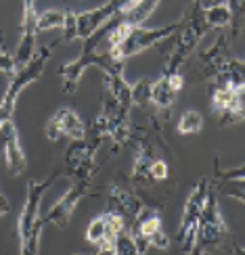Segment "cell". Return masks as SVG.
I'll return each mask as SVG.
<instances>
[{"label":"cell","mask_w":245,"mask_h":255,"mask_svg":"<svg viewBox=\"0 0 245 255\" xmlns=\"http://www.w3.org/2000/svg\"><path fill=\"white\" fill-rule=\"evenodd\" d=\"M61 176L59 172H52L44 180H29L27 195L21 207L19 222H17V235H19V255H38L40 249V232L44 226V220L40 216L42 197L52 186L55 178Z\"/></svg>","instance_id":"3"},{"label":"cell","mask_w":245,"mask_h":255,"mask_svg":"<svg viewBox=\"0 0 245 255\" xmlns=\"http://www.w3.org/2000/svg\"><path fill=\"white\" fill-rule=\"evenodd\" d=\"M210 188H212V180L208 176L201 178L195 184V188L191 190V195H189L187 203H185V211H183V218H180V226H178V235H176V243L185 253L195 245L197 228H199L201 214H204Z\"/></svg>","instance_id":"9"},{"label":"cell","mask_w":245,"mask_h":255,"mask_svg":"<svg viewBox=\"0 0 245 255\" xmlns=\"http://www.w3.org/2000/svg\"><path fill=\"white\" fill-rule=\"evenodd\" d=\"M227 6L231 10V31H233V38H239L241 29L245 25V0H227Z\"/></svg>","instance_id":"22"},{"label":"cell","mask_w":245,"mask_h":255,"mask_svg":"<svg viewBox=\"0 0 245 255\" xmlns=\"http://www.w3.org/2000/svg\"><path fill=\"white\" fill-rule=\"evenodd\" d=\"M187 255H204V253H201V251H199L197 247H191V249L187 251Z\"/></svg>","instance_id":"35"},{"label":"cell","mask_w":245,"mask_h":255,"mask_svg":"<svg viewBox=\"0 0 245 255\" xmlns=\"http://www.w3.org/2000/svg\"><path fill=\"white\" fill-rule=\"evenodd\" d=\"M216 190L225 193L231 199H237L241 203H245V180H220Z\"/></svg>","instance_id":"27"},{"label":"cell","mask_w":245,"mask_h":255,"mask_svg":"<svg viewBox=\"0 0 245 255\" xmlns=\"http://www.w3.org/2000/svg\"><path fill=\"white\" fill-rule=\"evenodd\" d=\"M88 188H90L88 180H71V184L65 190V195H63L57 203L46 211V216H42L44 224H52L57 228H65L69 224V218L73 214V209L78 207V203L82 201V197L86 195Z\"/></svg>","instance_id":"13"},{"label":"cell","mask_w":245,"mask_h":255,"mask_svg":"<svg viewBox=\"0 0 245 255\" xmlns=\"http://www.w3.org/2000/svg\"><path fill=\"white\" fill-rule=\"evenodd\" d=\"M231 52L227 46V36L222 34L218 40L212 44L208 50H204L199 55V67H201V76L204 78H214L218 80L222 76V71L227 69L229 61H231Z\"/></svg>","instance_id":"18"},{"label":"cell","mask_w":245,"mask_h":255,"mask_svg":"<svg viewBox=\"0 0 245 255\" xmlns=\"http://www.w3.org/2000/svg\"><path fill=\"white\" fill-rule=\"evenodd\" d=\"M176 94L178 90L172 86V80L168 76H162L157 82L151 84V107L162 109V111L172 109L176 103Z\"/></svg>","instance_id":"20"},{"label":"cell","mask_w":245,"mask_h":255,"mask_svg":"<svg viewBox=\"0 0 245 255\" xmlns=\"http://www.w3.org/2000/svg\"><path fill=\"white\" fill-rule=\"evenodd\" d=\"M214 172L220 180H245V163L243 165H235V167H227V169H220L218 159L214 161Z\"/></svg>","instance_id":"29"},{"label":"cell","mask_w":245,"mask_h":255,"mask_svg":"<svg viewBox=\"0 0 245 255\" xmlns=\"http://www.w3.org/2000/svg\"><path fill=\"white\" fill-rule=\"evenodd\" d=\"M44 132L50 142L61 140L63 136L71 138V140H84L86 138V126L73 109H61L46 122Z\"/></svg>","instance_id":"15"},{"label":"cell","mask_w":245,"mask_h":255,"mask_svg":"<svg viewBox=\"0 0 245 255\" xmlns=\"http://www.w3.org/2000/svg\"><path fill=\"white\" fill-rule=\"evenodd\" d=\"M168 174H170L168 163L164 161V159H157V161L153 163V167H151V180H153V184H155V182H162V180H166Z\"/></svg>","instance_id":"31"},{"label":"cell","mask_w":245,"mask_h":255,"mask_svg":"<svg viewBox=\"0 0 245 255\" xmlns=\"http://www.w3.org/2000/svg\"><path fill=\"white\" fill-rule=\"evenodd\" d=\"M176 128H178L180 134H197L201 128H204V115H201L199 111L189 109V111H185L183 115H180Z\"/></svg>","instance_id":"21"},{"label":"cell","mask_w":245,"mask_h":255,"mask_svg":"<svg viewBox=\"0 0 245 255\" xmlns=\"http://www.w3.org/2000/svg\"><path fill=\"white\" fill-rule=\"evenodd\" d=\"M63 23H65V10L48 8V10H42V13H38V31L55 29V27L63 29Z\"/></svg>","instance_id":"23"},{"label":"cell","mask_w":245,"mask_h":255,"mask_svg":"<svg viewBox=\"0 0 245 255\" xmlns=\"http://www.w3.org/2000/svg\"><path fill=\"white\" fill-rule=\"evenodd\" d=\"M23 2V15H21V36L15 50V63L17 69L29 63L36 55V36H38V10L36 0H21Z\"/></svg>","instance_id":"12"},{"label":"cell","mask_w":245,"mask_h":255,"mask_svg":"<svg viewBox=\"0 0 245 255\" xmlns=\"http://www.w3.org/2000/svg\"><path fill=\"white\" fill-rule=\"evenodd\" d=\"M92 134L101 138H109L118 146L132 140L130 130V105L120 103L107 90H103L101 113L92 126Z\"/></svg>","instance_id":"6"},{"label":"cell","mask_w":245,"mask_h":255,"mask_svg":"<svg viewBox=\"0 0 245 255\" xmlns=\"http://www.w3.org/2000/svg\"><path fill=\"white\" fill-rule=\"evenodd\" d=\"M126 220L113 211H105V214L94 218L88 228H86V241L92 245H113V241L118 235L126 230Z\"/></svg>","instance_id":"16"},{"label":"cell","mask_w":245,"mask_h":255,"mask_svg":"<svg viewBox=\"0 0 245 255\" xmlns=\"http://www.w3.org/2000/svg\"><path fill=\"white\" fill-rule=\"evenodd\" d=\"M0 146H2V155H4V163L10 176H21L25 172V153L21 148L19 142V132L13 122L4 124L0 128Z\"/></svg>","instance_id":"17"},{"label":"cell","mask_w":245,"mask_h":255,"mask_svg":"<svg viewBox=\"0 0 245 255\" xmlns=\"http://www.w3.org/2000/svg\"><path fill=\"white\" fill-rule=\"evenodd\" d=\"M157 151L153 144L147 140H136L134 144V163H132V174L130 180L134 186H151V167L157 161Z\"/></svg>","instance_id":"19"},{"label":"cell","mask_w":245,"mask_h":255,"mask_svg":"<svg viewBox=\"0 0 245 255\" xmlns=\"http://www.w3.org/2000/svg\"><path fill=\"white\" fill-rule=\"evenodd\" d=\"M76 40V13L65 10V23H63V42Z\"/></svg>","instance_id":"30"},{"label":"cell","mask_w":245,"mask_h":255,"mask_svg":"<svg viewBox=\"0 0 245 255\" xmlns=\"http://www.w3.org/2000/svg\"><path fill=\"white\" fill-rule=\"evenodd\" d=\"M210 31V25L206 21V13L197 0H193L189 6V10L185 13V25L180 27V31L176 34V42L172 46V52L166 61V67L162 76H172V73H178V69L183 67V63L187 61V57L197 48V44L204 36Z\"/></svg>","instance_id":"4"},{"label":"cell","mask_w":245,"mask_h":255,"mask_svg":"<svg viewBox=\"0 0 245 255\" xmlns=\"http://www.w3.org/2000/svg\"><path fill=\"white\" fill-rule=\"evenodd\" d=\"M206 21L210 27H225V25H231V10L227 4H218V6H212V8H206Z\"/></svg>","instance_id":"25"},{"label":"cell","mask_w":245,"mask_h":255,"mask_svg":"<svg viewBox=\"0 0 245 255\" xmlns=\"http://www.w3.org/2000/svg\"><path fill=\"white\" fill-rule=\"evenodd\" d=\"M8 209H10V203L6 201V197H4V195H0V216L8 214Z\"/></svg>","instance_id":"33"},{"label":"cell","mask_w":245,"mask_h":255,"mask_svg":"<svg viewBox=\"0 0 245 255\" xmlns=\"http://www.w3.org/2000/svg\"><path fill=\"white\" fill-rule=\"evenodd\" d=\"M107 211L122 216L126 224L132 226L145 214V203L141 197L134 195L132 190L124 188L122 184H111L107 188Z\"/></svg>","instance_id":"14"},{"label":"cell","mask_w":245,"mask_h":255,"mask_svg":"<svg viewBox=\"0 0 245 255\" xmlns=\"http://www.w3.org/2000/svg\"><path fill=\"white\" fill-rule=\"evenodd\" d=\"M55 44L57 42H50V44H46V46H40L36 50L34 59H31L29 63H25L23 67H19L15 76L10 78L8 86L4 90V97H2V101H0V128H2L4 124H8V122H13V113H15V105L19 101V94L23 92L31 82H36L42 76V71H44V67H46Z\"/></svg>","instance_id":"5"},{"label":"cell","mask_w":245,"mask_h":255,"mask_svg":"<svg viewBox=\"0 0 245 255\" xmlns=\"http://www.w3.org/2000/svg\"><path fill=\"white\" fill-rule=\"evenodd\" d=\"M151 84L153 80H138L132 84V105H141V107H151Z\"/></svg>","instance_id":"26"},{"label":"cell","mask_w":245,"mask_h":255,"mask_svg":"<svg viewBox=\"0 0 245 255\" xmlns=\"http://www.w3.org/2000/svg\"><path fill=\"white\" fill-rule=\"evenodd\" d=\"M227 235H229V228H227L225 220H222V214H220L218 190H216V184L212 182V188H210L208 199H206V207H204V214H201V222H199L193 247H197L204 255L212 253L222 241H225Z\"/></svg>","instance_id":"7"},{"label":"cell","mask_w":245,"mask_h":255,"mask_svg":"<svg viewBox=\"0 0 245 255\" xmlns=\"http://www.w3.org/2000/svg\"><path fill=\"white\" fill-rule=\"evenodd\" d=\"M185 25V15L180 17L174 23H168L164 27H153V29H147V27H132L128 23H122L120 19H113V25L109 31V55L115 61H122L126 63V59H130L138 52H145L147 48H151L159 42H164L168 38L176 36L180 27Z\"/></svg>","instance_id":"2"},{"label":"cell","mask_w":245,"mask_h":255,"mask_svg":"<svg viewBox=\"0 0 245 255\" xmlns=\"http://www.w3.org/2000/svg\"><path fill=\"white\" fill-rule=\"evenodd\" d=\"M197 2L201 4V8H212V6H218V4H225V0H197Z\"/></svg>","instance_id":"32"},{"label":"cell","mask_w":245,"mask_h":255,"mask_svg":"<svg viewBox=\"0 0 245 255\" xmlns=\"http://www.w3.org/2000/svg\"><path fill=\"white\" fill-rule=\"evenodd\" d=\"M4 31L0 29V73H4V76L13 78L17 73V63H15V55H10L4 46Z\"/></svg>","instance_id":"28"},{"label":"cell","mask_w":245,"mask_h":255,"mask_svg":"<svg viewBox=\"0 0 245 255\" xmlns=\"http://www.w3.org/2000/svg\"><path fill=\"white\" fill-rule=\"evenodd\" d=\"M212 111L220 124H237L245 120V86H233L227 82H214L212 86Z\"/></svg>","instance_id":"10"},{"label":"cell","mask_w":245,"mask_h":255,"mask_svg":"<svg viewBox=\"0 0 245 255\" xmlns=\"http://www.w3.org/2000/svg\"><path fill=\"white\" fill-rule=\"evenodd\" d=\"M233 255H245V245L235 243V245H233Z\"/></svg>","instance_id":"34"},{"label":"cell","mask_w":245,"mask_h":255,"mask_svg":"<svg viewBox=\"0 0 245 255\" xmlns=\"http://www.w3.org/2000/svg\"><path fill=\"white\" fill-rule=\"evenodd\" d=\"M113 21H109L107 25H103L99 31H94L90 38L84 40L82 44V52L78 55V59H73L69 63H63L59 67V76L63 78V92L65 94H73L80 86V80L84 76V71L88 67H99L103 73H109V76H124V63L115 61L109 50L107 52H97L99 44L103 42V38L109 36Z\"/></svg>","instance_id":"1"},{"label":"cell","mask_w":245,"mask_h":255,"mask_svg":"<svg viewBox=\"0 0 245 255\" xmlns=\"http://www.w3.org/2000/svg\"><path fill=\"white\" fill-rule=\"evenodd\" d=\"M113 253L115 255H145V253H141L134 237L128 230H124L122 235L115 237V241H113Z\"/></svg>","instance_id":"24"},{"label":"cell","mask_w":245,"mask_h":255,"mask_svg":"<svg viewBox=\"0 0 245 255\" xmlns=\"http://www.w3.org/2000/svg\"><path fill=\"white\" fill-rule=\"evenodd\" d=\"M130 235L134 237L141 253H147L149 247H157V249L170 247V237L166 235L162 226V218H159L157 211H145L130 226Z\"/></svg>","instance_id":"11"},{"label":"cell","mask_w":245,"mask_h":255,"mask_svg":"<svg viewBox=\"0 0 245 255\" xmlns=\"http://www.w3.org/2000/svg\"><path fill=\"white\" fill-rule=\"evenodd\" d=\"M105 138L92 136V140H73L65 151V161H63L61 176H67L71 180H88L97 174V151L101 148V142Z\"/></svg>","instance_id":"8"}]
</instances>
